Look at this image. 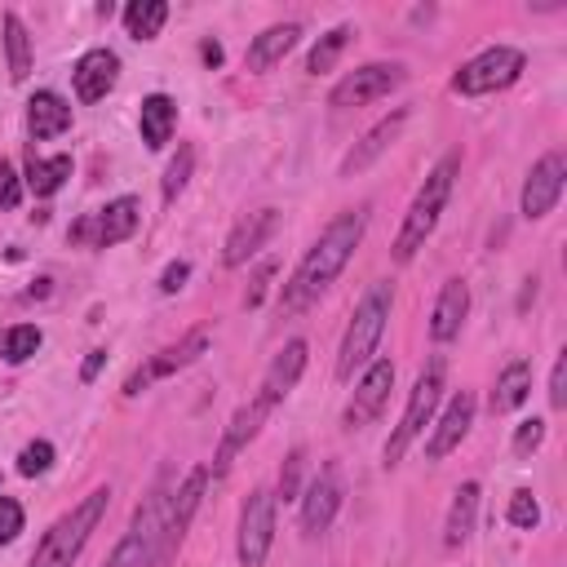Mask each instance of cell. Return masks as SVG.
<instances>
[{
    "mask_svg": "<svg viewBox=\"0 0 567 567\" xmlns=\"http://www.w3.org/2000/svg\"><path fill=\"white\" fill-rule=\"evenodd\" d=\"M275 221H279V213L275 208H257V213H248V217H239L235 221V230L226 235V248H221V261L226 266H244L266 239H270V230H275Z\"/></svg>",
    "mask_w": 567,
    "mask_h": 567,
    "instance_id": "d6986e66",
    "label": "cell"
},
{
    "mask_svg": "<svg viewBox=\"0 0 567 567\" xmlns=\"http://www.w3.org/2000/svg\"><path fill=\"white\" fill-rule=\"evenodd\" d=\"M390 306H394L390 284H372V288L363 292V301L354 306V319H350V328H346V337H341V350H337V377H341V381H350L359 368L372 363V354H377V346H381V332H385V323H390Z\"/></svg>",
    "mask_w": 567,
    "mask_h": 567,
    "instance_id": "277c9868",
    "label": "cell"
},
{
    "mask_svg": "<svg viewBox=\"0 0 567 567\" xmlns=\"http://www.w3.org/2000/svg\"><path fill=\"white\" fill-rule=\"evenodd\" d=\"M306 354H310V350H306V341H301V337H292V341L270 359V368H266V377H261V390H257L270 408H275L279 399H288V390H292V385H297V377L306 372Z\"/></svg>",
    "mask_w": 567,
    "mask_h": 567,
    "instance_id": "ffe728a7",
    "label": "cell"
},
{
    "mask_svg": "<svg viewBox=\"0 0 567 567\" xmlns=\"http://www.w3.org/2000/svg\"><path fill=\"white\" fill-rule=\"evenodd\" d=\"M106 505H111V492H106V487H93L71 514H62V518L40 536V545H35V554H31L27 567H71V563L80 558V549L89 545V536L97 532Z\"/></svg>",
    "mask_w": 567,
    "mask_h": 567,
    "instance_id": "3957f363",
    "label": "cell"
},
{
    "mask_svg": "<svg viewBox=\"0 0 567 567\" xmlns=\"http://www.w3.org/2000/svg\"><path fill=\"white\" fill-rule=\"evenodd\" d=\"M137 221H142L137 195H120V199H111L106 208H97V213H89L84 221H75V226H71V239H89L93 248H111V244H124V239L137 230Z\"/></svg>",
    "mask_w": 567,
    "mask_h": 567,
    "instance_id": "30bf717a",
    "label": "cell"
},
{
    "mask_svg": "<svg viewBox=\"0 0 567 567\" xmlns=\"http://www.w3.org/2000/svg\"><path fill=\"white\" fill-rule=\"evenodd\" d=\"M208 350V332L204 328H195V332H186L177 346H168V350H159L155 359H146L142 368H133V377L124 381V394H142L151 381H159V377H173L177 368H186V363H195L199 354Z\"/></svg>",
    "mask_w": 567,
    "mask_h": 567,
    "instance_id": "4fadbf2b",
    "label": "cell"
},
{
    "mask_svg": "<svg viewBox=\"0 0 567 567\" xmlns=\"http://www.w3.org/2000/svg\"><path fill=\"white\" fill-rule=\"evenodd\" d=\"M71 80H75V97H80V102H102V97L115 89V80H120V58H115L111 49H89V53L75 62Z\"/></svg>",
    "mask_w": 567,
    "mask_h": 567,
    "instance_id": "ac0fdd59",
    "label": "cell"
},
{
    "mask_svg": "<svg viewBox=\"0 0 567 567\" xmlns=\"http://www.w3.org/2000/svg\"><path fill=\"white\" fill-rule=\"evenodd\" d=\"M186 279H190V261H168L159 275V292H177Z\"/></svg>",
    "mask_w": 567,
    "mask_h": 567,
    "instance_id": "b9f144b4",
    "label": "cell"
},
{
    "mask_svg": "<svg viewBox=\"0 0 567 567\" xmlns=\"http://www.w3.org/2000/svg\"><path fill=\"white\" fill-rule=\"evenodd\" d=\"M44 332L35 323H13V328H0V359L4 363H27L35 350H40Z\"/></svg>",
    "mask_w": 567,
    "mask_h": 567,
    "instance_id": "1f68e13d",
    "label": "cell"
},
{
    "mask_svg": "<svg viewBox=\"0 0 567 567\" xmlns=\"http://www.w3.org/2000/svg\"><path fill=\"white\" fill-rule=\"evenodd\" d=\"M275 540V492L252 487L248 501L239 505V536H235V554L239 567H261Z\"/></svg>",
    "mask_w": 567,
    "mask_h": 567,
    "instance_id": "ba28073f",
    "label": "cell"
},
{
    "mask_svg": "<svg viewBox=\"0 0 567 567\" xmlns=\"http://www.w3.org/2000/svg\"><path fill=\"white\" fill-rule=\"evenodd\" d=\"M505 518H509L514 527H527V532H532V527L540 523V505H536V496H532L527 487H518V492L509 496V509H505Z\"/></svg>",
    "mask_w": 567,
    "mask_h": 567,
    "instance_id": "e575fe53",
    "label": "cell"
},
{
    "mask_svg": "<svg viewBox=\"0 0 567 567\" xmlns=\"http://www.w3.org/2000/svg\"><path fill=\"white\" fill-rule=\"evenodd\" d=\"M49 465H53V443H49V439H35V443H27V447L18 452V474H22V478L44 474Z\"/></svg>",
    "mask_w": 567,
    "mask_h": 567,
    "instance_id": "836d02e7",
    "label": "cell"
},
{
    "mask_svg": "<svg viewBox=\"0 0 567 567\" xmlns=\"http://www.w3.org/2000/svg\"><path fill=\"white\" fill-rule=\"evenodd\" d=\"M549 408L554 412L567 408V350L554 359V372H549Z\"/></svg>",
    "mask_w": 567,
    "mask_h": 567,
    "instance_id": "ab89813d",
    "label": "cell"
},
{
    "mask_svg": "<svg viewBox=\"0 0 567 567\" xmlns=\"http://www.w3.org/2000/svg\"><path fill=\"white\" fill-rule=\"evenodd\" d=\"M4 53H9V80L22 84L31 75V35L18 13H4Z\"/></svg>",
    "mask_w": 567,
    "mask_h": 567,
    "instance_id": "f546056e",
    "label": "cell"
},
{
    "mask_svg": "<svg viewBox=\"0 0 567 567\" xmlns=\"http://www.w3.org/2000/svg\"><path fill=\"white\" fill-rule=\"evenodd\" d=\"M66 128H71V102L62 93H53V89L31 93V102H27V133L35 142H44V137H58Z\"/></svg>",
    "mask_w": 567,
    "mask_h": 567,
    "instance_id": "44dd1931",
    "label": "cell"
},
{
    "mask_svg": "<svg viewBox=\"0 0 567 567\" xmlns=\"http://www.w3.org/2000/svg\"><path fill=\"white\" fill-rule=\"evenodd\" d=\"M540 439H545V421L532 416V421H523V425L514 430V452H518V456H532V452L540 447Z\"/></svg>",
    "mask_w": 567,
    "mask_h": 567,
    "instance_id": "74e56055",
    "label": "cell"
},
{
    "mask_svg": "<svg viewBox=\"0 0 567 567\" xmlns=\"http://www.w3.org/2000/svg\"><path fill=\"white\" fill-rule=\"evenodd\" d=\"M523 66H527L523 49L492 44V49H483V53H474L470 62L456 66V75H452V93H461V97L501 93V89H509V84L523 75Z\"/></svg>",
    "mask_w": 567,
    "mask_h": 567,
    "instance_id": "8992f818",
    "label": "cell"
},
{
    "mask_svg": "<svg viewBox=\"0 0 567 567\" xmlns=\"http://www.w3.org/2000/svg\"><path fill=\"white\" fill-rule=\"evenodd\" d=\"M18 199H22V182L9 168V159H0V208H18Z\"/></svg>",
    "mask_w": 567,
    "mask_h": 567,
    "instance_id": "60d3db41",
    "label": "cell"
},
{
    "mask_svg": "<svg viewBox=\"0 0 567 567\" xmlns=\"http://www.w3.org/2000/svg\"><path fill=\"white\" fill-rule=\"evenodd\" d=\"M164 22H168V4L164 0H133L124 9V31L133 40H155Z\"/></svg>",
    "mask_w": 567,
    "mask_h": 567,
    "instance_id": "f1b7e54d",
    "label": "cell"
},
{
    "mask_svg": "<svg viewBox=\"0 0 567 567\" xmlns=\"http://www.w3.org/2000/svg\"><path fill=\"white\" fill-rule=\"evenodd\" d=\"M532 394V363L527 359H509L496 377V390H492V412H514L518 403H527Z\"/></svg>",
    "mask_w": 567,
    "mask_h": 567,
    "instance_id": "4316f807",
    "label": "cell"
},
{
    "mask_svg": "<svg viewBox=\"0 0 567 567\" xmlns=\"http://www.w3.org/2000/svg\"><path fill=\"white\" fill-rule=\"evenodd\" d=\"M190 168H195V151H190V146H177V155H173L168 168H164V204H173V199L186 190Z\"/></svg>",
    "mask_w": 567,
    "mask_h": 567,
    "instance_id": "d6a6232c",
    "label": "cell"
},
{
    "mask_svg": "<svg viewBox=\"0 0 567 567\" xmlns=\"http://www.w3.org/2000/svg\"><path fill=\"white\" fill-rule=\"evenodd\" d=\"M270 412H275V408H270L261 394H252L248 403L235 408V416H230V425H226V434H221V447H217V456H213V474H226V470H230V461L239 456V447H248V443L257 439V430L266 425Z\"/></svg>",
    "mask_w": 567,
    "mask_h": 567,
    "instance_id": "2e32d148",
    "label": "cell"
},
{
    "mask_svg": "<svg viewBox=\"0 0 567 567\" xmlns=\"http://www.w3.org/2000/svg\"><path fill=\"white\" fill-rule=\"evenodd\" d=\"M403 84V66L399 62H368L359 71H350L332 93H328V106L337 111H350V106H368L377 97H385L390 89Z\"/></svg>",
    "mask_w": 567,
    "mask_h": 567,
    "instance_id": "8fae6325",
    "label": "cell"
},
{
    "mask_svg": "<svg viewBox=\"0 0 567 567\" xmlns=\"http://www.w3.org/2000/svg\"><path fill=\"white\" fill-rule=\"evenodd\" d=\"M71 177V155H53V159H40L35 151H27V190L49 199L53 190H62V182Z\"/></svg>",
    "mask_w": 567,
    "mask_h": 567,
    "instance_id": "83f0119b",
    "label": "cell"
},
{
    "mask_svg": "<svg viewBox=\"0 0 567 567\" xmlns=\"http://www.w3.org/2000/svg\"><path fill=\"white\" fill-rule=\"evenodd\" d=\"M297 35H301L297 22H275V27H266L261 35H252V44H248V53H244V66H248V71H270L275 62H284V53L297 44Z\"/></svg>",
    "mask_w": 567,
    "mask_h": 567,
    "instance_id": "cb8c5ba5",
    "label": "cell"
},
{
    "mask_svg": "<svg viewBox=\"0 0 567 567\" xmlns=\"http://www.w3.org/2000/svg\"><path fill=\"white\" fill-rule=\"evenodd\" d=\"M443 377H447V363H443V354H434V359L421 368V377H416V385H412V394H408V408H403L394 434L385 439V465H399L403 452L412 447V439L434 421V408H439V399H443Z\"/></svg>",
    "mask_w": 567,
    "mask_h": 567,
    "instance_id": "5b68a950",
    "label": "cell"
},
{
    "mask_svg": "<svg viewBox=\"0 0 567 567\" xmlns=\"http://www.w3.org/2000/svg\"><path fill=\"white\" fill-rule=\"evenodd\" d=\"M102 368H106V350H89V359H84V368H80V381L89 385V381H93Z\"/></svg>",
    "mask_w": 567,
    "mask_h": 567,
    "instance_id": "7bdbcfd3",
    "label": "cell"
},
{
    "mask_svg": "<svg viewBox=\"0 0 567 567\" xmlns=\"http://www.w3.org/2000/svg\"><path fill=\"white\" fill-rule=\"evenodd\" d=\"M204 487H208V465H195L173 492H168V501H164V527H159V549H155V563H164L177 545H182V536H186V527H190V518H195V509H199V501H204Z\"/></svg>",
    "mask_w": 567,
    "mask_h": 567,
    "instance_id": "9c48e42d",
    "label": "cell"
},
{
    "mask_svg": "<svg viewBox=\"0 0 567 567\" xmlns=\"http://www.w3.org/2000/svg\"><path fill=\"white\" fill-rule=\"evenodd\" d=\"M137 128H142V142L151 151H164L173 128H177V102L168 93H151L142 97V115H137Z\"/></svg>",
    "mask_w": 567,
    "mask_h": 567,
    "instance_id": "d4e9b609",
    "label": "cell"
},
{
    "mask_svg": "<svg viewBox=\"0 0 567 567\" xmlns=\"http://www.w3.org/2000/svg\"><path fill=\"white\" fill-rule=\"evenodd\" d=\"M474 509H478V483H461L452 505H447V523H443V545L461 549L474 532Z\"/></svg>",
    "mask_w": 567,
    "mask_h": 567,
    "instance_id": "484cf974",
    "label": "cell"
},
{
    "mask_svg": "<svg viewBox=\"0 0 567 567\" xmlns=\"http://www.w3.org/2000/svg\"><path fill=\"white\" fill-rule=\"evenodd\" d=\"M363 230H368V208H346V213H337V217L323 226V235L310 244V252L301 257V266L292 270V279L284 284L279 310H284V315H297V310H306L310 301H319V292H328V284H332V279L346 270V261L354 257Z\"/></svg>",
    "mask_w": 567,
    "mask_h": 567,
    "instance_id": "6da1fadb",
    "label": "cell"
},
{
    "mask_svg": "<svg viewBox=\"0 0 567 567\" xmlns=\"http://www.w3.org/2000/svg\"><path fill=\"white\" fill-rule=\"evenodd\" d=\"M465 315H470V288H465V279H447L439 288L434 310H430V337L434 341H452L461 332Z\"/></svg>",
    "mask_w": 567,
    "mask_h": 567,
    "instance_id": "603a6c76",
    "label": "cell"
},
{
    "mask_svg": "<svg viewBox=\"0 0 567 567\" xmlns=\"http://www.w3.org/2000/svg\"><path fill=\"white\" fill-rule=\"evenodd\" d=\"M164 501H168V492H151V496L137 505L128 532L120 536V545L106 554L102 567H146V563H155L159 527H164Z\"/></svg>",
    "mask_w": 567,
    "mask_h": 567,
    "instance_id": "52a82bcc",
    "label": "cell"
},
{
    "mask_svg": "<svg viewBox=\"0 0 567 567\" xmlns=\"http://www.w3.org/2000/svg\"><path fill=\"white\" fill-rule=\"evenodd\" d=\"M403 124H408V111H403V106H399L394 115H385L381 124H372V128L363 133V142H354V151L341 159V177L363 173V168H368L377 155H385V151H390V142L399 137V128H403Z\"/></svg>",
    "mask_w": 567,
    "mask_h": 567,
    "instance_id": "7402d4cb",
    "label": "cell"
},
{
    "mask_svg": "<svg viewBox=\"0 0 567 567\" xmlns=\"http://www.w3.org/2000/svg\"><path fill=\"white\" fill-rule=\"evenodd\" d=\"M456 173H461V151H447V155L425 173V182H421V190L412 195L408 217H403V226H399V235H394V257H399V261H412L416 248H425V239L434 235L439 213H443V204H447V195H452Z\"/></svg>",
    "mask_w": 567,
    "mask_h": 567,
    "instance_id": "7a4b0ae2",
    "label": "cell"
},
{
    "mask_svg": "<svg viewBox=\"0 0 567 567\" xmlns=\"http://www.w3.org/2000/svg\"><path fill=\"white\" fill-rule=\"evenodd\" d=\"M563 186H567V159H563V151H545V155L532 164L527 182H523V199H518L523 217H532V221H536V217L554 213V204H558Z\"/></svg>",
    "mask_w": 567,
    "mask_h": 567,
    "instance_id": "7c38bea8",
    "label": "cell"
},
{
    "mask_svg": "<svg viewBox=\"0 0 567 567\" xmlns=\"http://www.w3.org/2000/svg\"><path fill=\"white\" fill-rule=\"evenodd\" d=\"M18 532H22V505L13 496H0V545L18 540Z\"/></svg>",
    "mask_w": 567,
    "mask_h": 567,
    "instance_id": "f35d334b",
    "label": "cell"
},
{
    "mask_svg": "<svg viewBox=\"0 0 567 567\" xmlns=\"http://www.w3.org/2000/svg\"><path fill=\"white\" fill-rule=\"evenodd\" d=\"M390 385H394V363H390V359H372V363L363 368L359 385H354L350 408H346V430H359V425H368L372 416H381V408H385V399H390Z\"/></svg>",
    "mask_w": 567,
    "mask_h": 567,
    "instance_id": "5bb4252c",
    "label": "cell"
},
{
    "mask_svg": "<svg viewBox=\"0 0 567 567\" xmlns=\"http://www.w3.org/2000/svg\"><path fill=\"white\" fill-rule=\"evenodd\" d=\"M470 425H474V390H456L447 399V408H443L430 443H425V456L430 461H443L452 447H461V439L470 434Z\"/></svg>",
    "mask_w": 567,
    "mask_h": 567,
    "instance_id": "e0dca14e",
    "label": "cell"
},
{
    "mask_svg": "<svg viewBox=\"0 0 567 567\" xmlns=\"http://www.w3.org/2000/svg\"><path fill=\"white\" fill-rule=\"evenodd\" d=\"M199 58H204V66H221V58H226V53H221V44H217V40H204V44H199Z\"/></svg>",
    "mask_w": 567,
    "mask_h": 567,
    "instance_id": "ee69618b",
    "label": "cell"
},
{
    "mask_svg": "<svg viewBox=\"0 0 567 567\" xmlns=\"http://www.w3.org/2000/svg\"><path fill=\"white\" fill-rule=\"evenodd\" d=\"M275 270H279V261H275V257H266V261L252 270L248 288H244V306H248V310H252V306H261V297H266V288H270V279H275Z\"/></svg>",
    "mask_w": 567,
    "mask_h": 567,
    "instance_id": "d590c367",
    "label": "cell"
},
{
    "mask_svg": "<svg viewBox=\"0 0 567 567\" xmlns=\"http://www.w3.org/2000/svg\"><path fill=\"white\" fill-rule=\"evenodd\" d=\"M301 465H306V452H301V447H292V452H288V461H284V470H279V496H284V501H292V496H297V487H301Z\"/></svg>",
    "mask_w": 567,
    "mask_h": 567,
    "instance_id": "8d00e7d4",
    "label": "cell"
},
{
    "mask_svg": "<svg viewBox=\"0 0 567 567\" xmlns=\"http://www.w3.org/2000/svg\"><path fill=\"white\" fill-rule=\"evenodd\" d=\"M341 478H337V465H323L315 478H310V487H306V496H301V532L306 536H323L328 527H332V518H337V509H341Z\"/></svg>",
    "mask_w": 567,
    "mask_h": 567,
    "instance_id": "9a60e30c",
    "label": "cell"
},
{
    "mask_svg": "<svg viewBox=\"0 0 567 567\" xmlns=\"http://www.w3.org/2000/svg\"><path fill=\"white\" fill-rule=\"evenodd\" d=\"M350 35H354V31H350L346 22H341V27H332L328 35H319V40H315V49L306 53V71H310V75H323V71H332V66H337V58L346 53Z\"/></svg>",
    "mask_w": 567,
    "mask_h": 567,
    "instance_id": "4dcf8cb0",
    "label": "cell"
}]
</instances>
